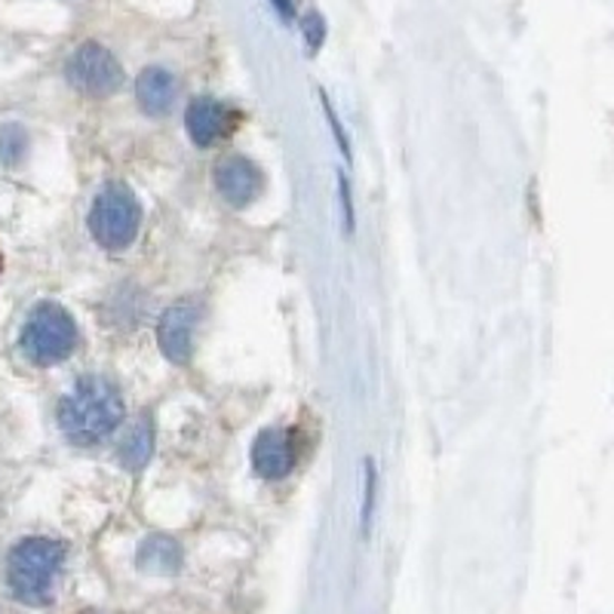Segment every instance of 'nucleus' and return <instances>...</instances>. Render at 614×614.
Instances as JSON below:
<instances>
[{
  "label": "nucleus",
  "mask_w": 614,
  "mask_h": 614,
  "mask_svg": "<svg viewBox=\"0 0 614 614\" xmlns=\"http://www.w3.org/2000/svg\"><path fill=\"white\" fill-rule=\"evenodd\" d=\"M298 464V440L293 430L267 428L253 442V470L255 477L277 482L289 477Z\"/></svg>",
  "instance_id": "obj_8"
},
{
  "label": "nucleus",
  "mask_w": 614,
  "mask_h": 614,
  "mask_svg": "<svg viewBox=\"0 0 614 614\" xmlns=\"http://www.w3.org/2000/svg\"><path fill=\"white\" fill-rule=\"evenodd\" d=\"M375 485H378V473H375L372 461H366V498H362V532H369V525H372Z\"/></svg>",
  "instance_id": "obj_14"
},
{
  "label": "nucleus",
  "mask_w": 614,
  "mask_h": 614,
  "mask_svg": "<svg viewBox=\"0 0 614 614\" xmlns=\"http://www.w3.org/2000/svg\"><path fill=\"white\" fill-rule=\"evenodd\" d=\"M154 454V428L151 421H139L123 433L121 446H117V458L126 470H142Z\"/></svg>",
  "instance_id": "obj_11"
},
{
  "label": "nucleus",
  "mask_w": 614,
  "mask_h": 614,
  "mask_svg": "<svg viewBox=\"0 0 614 614\" xmlns=\"http://www.w3.org/2000/svg\"><path fill=\"white\" fill-rule=\"evenodd\" d=\"M201 323V307L194 301H175L157 323L161 354L175 366H185L194 357V332Z\"/></svg>",
  "instance_id": "obj_7"
},
{
  "label": "nucleus",
  "mask_w": 614,
  "mask_h": 614,
  "mask_svg": "<svg viewBox=\"0 0 614 614\" xmlns=\"http://www.w3.org/2000/svg\"><path fill=\"white\" fill-rule=\"evenodd\" d=\"M59 430L74 446L105 442L123 421V397L102 375H83L59 400Z\"/></svg>",
  "instance_id": "obj_1"
},
{
  "label": "nucleus",
  "mask_w": 614,
  "mask_h": 614,
  "mask_svg": "<svg viewBox=\"0 0 614 614\" xmlns=\"http://www.w3.org/2000/svg\"><path fill=\"white\" fill-rule=\"evenodd\" d=\"M213 182L218 194L225 197L234 209H246L249 203L258 201L262 187H265V175L246 157H225L215 166Z\"/></svg>",
  "instance_id": "obj_9"
},
{
  "label": "nucleus",
  "mask_w": 614,
  "mask_h": 614,
  "mask_svg": "<svg viewBox=\"0 0 614 614\" xmlns=\"http://www.w3.org/2000/svg\"><path fill=\"white\" fill-rule=\"evenodd\" d=\"M341 203H345V218H348V231H350V227H354V209H350L348 182H341Z\"/></svg>",
  "instance_id": "obj_18"
},
{
  "label": "nucleus",
  "mask_w": 614,
  "mask_h": 614,
  "mask_svg": "<svg viewBox=\"0 0 614 614\" xmlns=\"http://www.w3.org/2000/svg\"><path fill=\"white\" fill-rule=\"evenodd\" d=\"M305 41H307V53H317L320 50L323 38H326V25H323V16L320 13H307L305 22Z\"/></svg>",
  "instance_id": "obj_15"
},
{
  "label": "nucleus",
  "mask_w": 614,
  "mask_h": 614,
  "mask_svg": "<svg viewBox=\"0 0 614 614\" xmlns=\"http://www.w3.org/2000/svg\"><path fill=\"white\" fill-rule=\"evenodd\" d=\"M25 151H28L25 130H22V126H16V123H3V126H0V161L16 166V163L25 157Z\"/></svg>",
  "instance_id": "obj_13"
},
{
  "label": "nucleus",
  "mask_w": 614,
  "mask_h": 614,
  "mask_svg": "<svg viewBox=\"0 0 614 614\" xmlns=\"http://www.w3.org/2000/svg\"><path fill=\"white\" fill-rule=\"evenodd\" d=\"M323 111H326V117H329V126H332V133H335V139H338V145H341V154H345V157H350L348 133L341 130V123H338V117H335V111H332V105H329V99H326V95H323Z\"/></svg>",
  "instance_id": "obj_16"
},
{
  "label": "nucleus",
  "mask_w": 614,
  "mask_h": 614,
  "mask_svg": "<svg viewBox=\"0 0 614 614\" xmlns=\"http://www.w3.org/2000/svg\"><path fill=\"white\" fill-rule=\"evenodd\" d=\"M68 81L83 95L93 99H105V95L117 93L123 83V68L114 59V53L102 47V43L86 41L81 43L74 55L68 59Z\"/></svg>",
  "instance_id": "obj_5"
},
{
  "label": "nucleus",
  "mask_w": 614,
  "mask_h": 614,
  "mask_svg": "<svg viewBox=\"0 0 614 614\" xmlns=\"http://www.w3.org/2000/svg\"><path fill=\"white\" fill-rule=\"evenodd\" d=\"M65 569V544L55 538H22L7 556V587L13 600L31 608L50 605L55 596L59 574Z\"/></svg>",
  "instance_id": "obj_2"
},
{
  "label": "nucleus",
  "mask_w": 614,
  "mask_h": 614,
  "mask_svg": "<svg viewBox=\"0 0 614 614\" xmlns=\"http://www.w3.org/2000/svg\"><path fill=\"white\" fill-rule=\"evenodd\" d=\"M139 565H142L145 572L154 574L178 572V565H182V548L175 544L173 538L154 534V538H147L145 544H142V550H139Z\"/></svg>",
  "instance_id": "obj_12"
},
{
  "label": "nucleus",
  "mask_w": 614,
  "mask_h": 614,
  "mask_svg": "<svg viewBox=\"0 0 614 614\" xmlns=\"http://www.w3.org/2000/svg\"><path fill=\"white\" fill-rule=\"evenodd\" d=\"M237 126H241V111L218 102V99H209V95L194 99L185 114V130L197 147L222 145L234 135Z\"/></svg>",
  "instance_id": "obj_6"
},
{
  "label": "nucleus",
  "mask_w": 614,
  "mask_h": 614,
  "mask_svg": "<svg viewBox=\"0 0 614 614\" xmlns=\"http://www.w3.org/2000/svg\"><path fill=\"white\" fill-rule=\"evenodd\" d=\"M139 227H142V206L133 187H126L123 182H108L90 206L93 241L108 253H121L126 246H133Z\"/></svg>",
  "instance_id": "obj_4"
},
{
  "label": "nucleus",
  "mask_w": 614,
  "mask_h": 614,
  "mask_svg": "<svg viewBox=\"0 0 614 614\" xmlns=\"http://www.w3.org/2000/svg\"><path fill=\"white\" fill-rule=\"evenodd\" d=\"M274 3V10L280 13L283 22H293L295 19V0H270Z\"/></svg>",
  "instance_id": "obj_17"
},
{
  "label": "nucleus",
  "mask_w": 614,
  "mask_h": 614,
  "mask_svg": "<svg viewBox=\"0 0 614 614\" xmlns=\"http://www.w3.org/2000/svg\"><path fill=\"white\" fill-rule=\"evenodd\" d=\"M81 345V329L68 307L59 301H38L19 329V350L31 366H59Z\"/></svg>",
  "instance_id": "obj_3"
},
{
  "label": "nucleus",
  "mask_w": 614,
  "mask_h": 614,
  "mask_svg": "<svg viewBox=\"0 0 614 614\" xmlns=\"http://www.w3.org/2000/svg\"><path fill=\"white\" fill-rule=\"evenodd\" d=\"M178 95V83H175L173 71H166L163 65H151L139 74L135 83V102L145 111L147 117H163L170 114Z\"/></svg>",
  "instance_id": "obj_10"
}]
</instances>
